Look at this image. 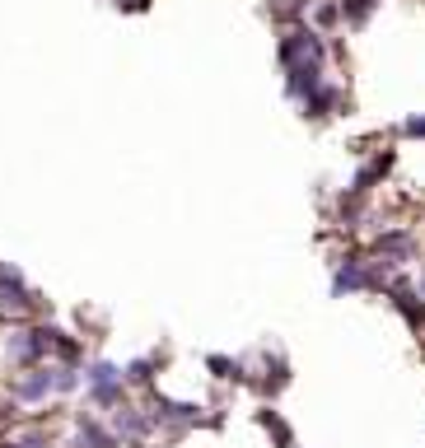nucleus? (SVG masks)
<instances>
[{
    "label": "nucleus",
    "instance_id": "obj_1",
    "mask_svg": "<svg viewBox=\"0 0 425 448\" xmlns=\"http://www.w3.org/2000/svg\"><path fill=\"white\" fill-rule=\"evenodd\" d=\"M369 10H374V0H350V5H346V15H350V19H364Z\"/></svg>",
    "mask_w": 425,
    "mask_h": 448
},
{
    "label": "nucleus",
    "instance_id": "obj_2",
    "mask_svg": "<svg viewBox=\"0 0 425 448\" xmlns=\"http://www.w3.org/2000/svg\"><path fill=\"white\" fill-rule=\"evenodd\" d=\"M407 131H411V136H425V122H411Z\"/></svg>",
    "mask_w": 425,
    "mask_h": 448
}]
</instances>
